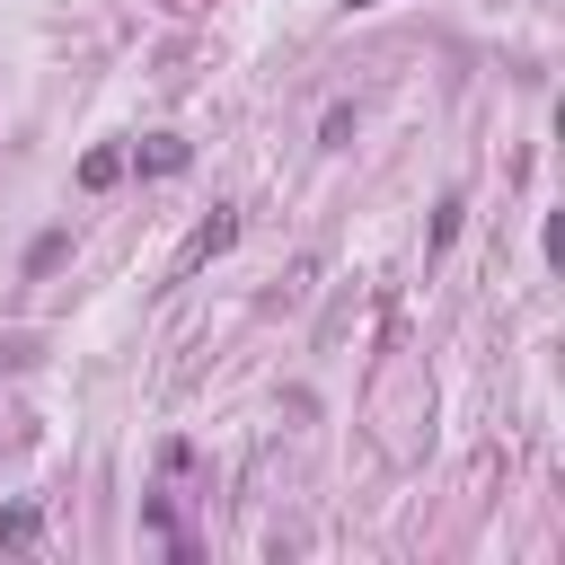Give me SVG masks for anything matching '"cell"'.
Segmentation results:
<instances>
[{
	"label": "cell",
	"instance_id": "cell-4",
	"mask_svg": "<svg viewBox=\"0 0 565 565\" xmlns=\"http://www.w3.org/2000/svg\"><path fill=\"white\" fill-rule=\"evenodd\" d=\"M115 177H124V150H88L79 159V185H115Z\"/></svg>",
	"mask_w": 565,
	"mask_h": 565
},
{
	"label": "cell",
	"instance_id": "cell-1",
	"mask_svg": "<svg viewBox=\"0 0 565 565\" xmlns=\"http://www.w3.org/2000/svg\"><path fill=\"white\" fill-rule=\"evenodd\" d=\"M230 238H238V212H212V221H203V230H194V238H185V247H177V282H185V274H194V265H212V256H221V247H230Z\"/></svg>",
	"mask_w": 565,
	"mask_h": 565
},
{
	"label": "cell",
	"instance_id": "cell-5",
	"mask_svg": "<svg viewBox=\"0 0 565 565\" xmlns=\"http://www.w3.org/2000/svg\"><path fill=\"white\" fill-rule=\"evenodd\" d=\"M459 212H468V203H459V194H441V212H433V247H450V238H459Z\"/></svg>",
	"mask_w": 565,
	"mask_h": 565
},
{
	"label": "cell",
	"instance_id": "cell-6",
	"mask_svg": "<svg viewBox=\"0 0 565 565\" xmlns=\"http://www.w3.org/2000/svg\"><path fill=\"white\" fill-rule=\"evenodd\" d=\"M353 9H380V0H353Z\"/></svg>",
	"mask_w": 565,
	"mask_h": 565
},
{
	"label": "cell",
	"instance_id": "cell-3",
	"mask_svg": "<svg viewBox=\"0 0 565 565\" xmlns=\"http://www.w3.org/2000/svg\"><path fill=\"white\" fill-rule=\"evenodd\" d=\"M185 159H194V150H185V141H168V132H159V141H150V150H141V168H150V177H177V168H185Z\"/></svg>",
	"mask_w": 565,
	"mask_h": 565
},
{
	"label": "cell",
	"instance_id": "cell-2",
	"mask_svg": "<svg viewBox=\"0 0 565 565\" xmlns=\"http://www.w3.org/2000/svg\"><path fill=\"white\" fill-rule=\"evenodd\" d=\"M35 530H44L35 503H9V512H0V547H35Z\"/></svg>",
	"mask_w": 565,
	"mask_h": 565
}]
</instances>
